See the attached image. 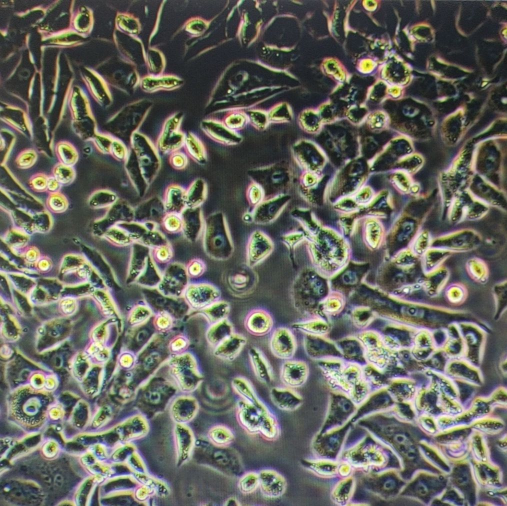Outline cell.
<instances>
[{"label":"cell","instance_id":"cell-9","mask_svg":"<svg viewBox=\"0 0 507 506\" xmlns=\"http://www.w3.org/2000/svg\"><path fill=\"white\" fill-rule=\"evenodd\" d=\"M246 342L244 335L234 332L214 347V356L224 360L232 361L240 354Z\"/></svg>","mask_w":507,"mask_h":506},{"label":"cell","instance_id":"cell-12","mask_svg":"<svg viewBox=\"0 0 507 506\" xmlns=\"http://www.w3.org/2000/svg\"><path fill=\"white\" fill-rule=\"evenodd\" d=\"M284 204L276 202L264 204L258 208L252 214V222L258 224H268L274 222L280 214Z\"/></svg>","mask_w":507,"mask_h":506},{"label":"cell","instance_id":"cell-29","mask_svg":"<svg viewBox=\"0 0 507 506\" xmlns=\"http://www.w3.org/2000/svg\"><path fill=\"white\" fill-rule=\"evenodd\" d=\"M67 448L70 450H79L83 448V446L76 442H70L67 444Z\"/></svg>","mask_w":507,"mask_h":506},{"label":"cell","instance_id":"cell-5","mask_svg":"<svg viewBox=\"0 0 507 506\" xmlns=\"http://www.w3.org/2000/svg\"><path fill=\"white\" fill-rule=\"evenodd\" d=\"M272 354L282 360L292 359L296 351V342L291 330L285 326H280L272 332L270 340Z\"/></svg>","mask_w":507,"mask_h":506},{"label":"cell","instance_id":"cell-4","mask_svg":"<svg viewBox=\"0 0 507 506\" xmlns=\"http://www.w3.org/2000/svg\"><path fill=\"white\" fill-rule=\"evenodd\" d=\"M274 248L270 238L262 230H255L250 234L246 244V264L253 268L267 258Z\"/></svg>","mask_w":507,"mask_h":506},{"label":"cell","instance_id":"cell-32","mask_svg":"<svg viewBox=\"0 0 507 506\" xmlns=\"http://www.w3.org/2000/svg\"><path fill=\"white\" fill-rule=\"evenodd\" d=\"M370 316V314L368 312H362L359 318L360 320H364L368 318Z\"/></svg>","mask_w":507,"mask_h":506},{"label":"cell","instance_id":"cell-11","mask_svg":"<svg viewBox=\"0 0 507 506\" xmlns=\"http://www.w3.org/2000/svg\"><path fill=\"white\" fill-rule=\"evenodd\" d=\"M270 396L274 404L284 411H292L301 404V398L292 388L284 386L272 388Z\"/></svg>","mask_w":507,"mask_h":506},{"label":"cell","instance_id":"cell-13","mask_svg":"<svg viewBox=\"0 0 507 506\" xmlns=\"http://www.w3.org/2000/svg\"><path fill=\"white\" fill-rule=\"evenodd\" d=\"M234 332L232 324L226 318L211 324L206 333V338L208 342L215 347Z\"/></svg>","mask_w":507,"mask_h":506},{"label":"cell","instance_id":"cell-17","mask_svg":"<svg viewBox=\"0 0 507 506\" xmlns=\"http://www.w3.org/2000/svg\"><path fill=\"white\" fill-rule=\"evenodd\" d=\"M208 438L214 446L218 448H226L234 442V436L232 432L227 426L218 425L210 428L208 432Z\"/></svg>","mask_w":507,"mask_h":506},{"label":"cell","instance_id":"cell-23","mask_svg":"<svg viewBox=\"0 0 507 506\" xmlns=\"http://www.w3.org/2000/svg\"><path fill=\"white\" fill-rule=\"evenodd\" d=\"M300 235L297 232H290L285 234L282 237V242L289 248H292L298 242Z\"/></svg>","mask_w":507,"mask_h":506},{"label":"cell","instance_id":"cell-14","mask_svg":"<svg viewBox=\"0 0 507 506\" xmlns=\"http://www.w3.org/2000/svg\"><path fill=\"white\" fill-rule=\"evenodd\" d=\"M231 385L234 390L242 399L257 405L263 403L258 398L252 384L244 377L238 376L234 378Z\"/></svg>","mask_w":507,"mask_h":506},{"label":"cell","instance_id":"cell-30","mask_svg":"<svg viewBox=\"0 0 507 506\" xmlns=\"http://www.w3.org/2000/svg\"><path fill=\"white\" fill-rule=\"evenodd\" d=\"M58 182L54 178H52L48 180V188L49 189L54 190L57 188L58 186Z\"/></svg>","mask_w":507,"mask_h":506},{"label":"cell","instance_id":"cell-19","mask_svg":"<svg viewBox=\"0 0 507 506\" xmlns=\"http://www.w3.org/2000/svg\"><path fill=\"white\" fill-rule=\"evenodd\" d=\"M340 346L344 353L352 358H360L362 350L359 344L354 340H344L340 342Z\"/></svg>","mask_w":507,"mask_h":506},{"label":"cell","instance_id":"cell-16","mask_svg":"<svg viewBox=\"0 0 507 506\" xmlns=\"http://www.w3.org/2000/svg\"><path fill=\"white\" fill-rule=\"evenodd\" d=\"M305 346L307 353L312 356L322 354H340L332 345L320 339L308 337L306 340Z\"/></svg>","mask_w":507,"mask_h":506},{"label":"cell","instance_id":"cell-1","mask_svg":"<svg viewBox=\"0 0 507 506\" xmlns=\"http://www.w3.org/2000/svg\"><path fill=\"white\" fill-rule=\"evenodd\" d=\"M236 416L240 426L250 434H259L268 440L278 437L276 419L264 403L254 404L241 398L236 404Z\"/></svg>","mask_w":507,"mask_h":506},{"label":"cell","instance_id":"cell-15","mask_svg":"<svg viewBox=\"0 0 507 506\" xmlns=\"http://www.w3.org/2000/svg\"><path fill=\"white\" fill-rule=\"evenodd\" d=\"M230 310V304L218 300L205 307L203 312L211 324L228 318Z\"/></svg>","mask_w":507,"mask_h":506},{"label":"cell","instance_id":"cell-3","mask_svg":"<svg viewBox=\"0 0 507 506\" xmlns=\"http://www.w3.org/2000/svg\"><path fill=\"white\" fill-rule=\"evenodd\" d=\"M223 282L229 292L238 298L250 296L258 283V276L246 263L227 270L223 274Z\"/></svg>","mask_w":507,"mask_h":506},{"label":"cell","instance_id":"cell-28","mask_svg":"<svg viewBox=\"0 0 507 506\" xmlns=\"http://www.w3.org/2000/svg\"><path fill=\"white\" fill-rule=\"evenodd\" d=\"M148 333L146 330L140 332L136 336V340L138 342H144L148 338Z\"/></svg>","mask_w":507,"mask_h":506},{"label":"cell","instance_id":"cell-27","mask_svg":"<svg viewBox=\"0 0 507 506\" xmlns=\"http://www.w3.org/2000/svg\"><path fill=\"white\" fill-rule=\"evenodd\" d=\"M40 440V437L39 436H34L28 438L26 442V444L28 446H36Z\"/></svg>","mask_w":507,"mask_h":506},{"label":"cell","instance_id":"cell-22","mask_svg":"<svg viewBox=\"0 0 507 506\" xmlns=\"http://www.w3.org/2000/svg\"><path fill=\"white\" fill-rule=\"evenodd\" d=\"M60 154L65 162L71 164L74 162L76 154L74 148L68 146V148H60Z\"/></svg>","mask_w":507,"mask_h":506},{"label":"cell","instance_id":"cell-6","mask_svg":"<svg viewBox=\"0 0 507 506\" xmlns=\"http://www.w3.org/2000/svg\"><path fill=\"white\" fill-rule=\"evenodd\" d=\"M259 486L262 494L270 498L282 496L286 488L284 478L278 472L270 469L260 470L258 473Z\"/></svg>","mask_w":507,"mask_h":506},{"label":"cell","instance_id":"cell-24","mask_svg":"<svg viewBox=\"0 0 507 506\" xmlns=\"http://www.w3.org/2000/svg\"><path fill=\"white\" fill-rule=\"evenodd\" d=\"M386 333L396 338L402 342H406L408 339V336L406 332L398 329L388 328L386 330Z\"/></svg>","mask_w":507,"mask_h":506},{"label":"cell","instance_id":"cell-25","mask_svg":"<svg viewBox=\"0 0 507 506\" xmlns=\"http://www.w3.org/2000/svg\"><path fill=\"white\" fill-rule=\"evenodd\" d=\"M346 334V328L342 326H338L334 328L330 332V337L332 340H338Z\"/></svg>","mask_w":507,"mask_h":506},{"label":"cell","instance_id":"cell-8","mask_svg":"<svg viewBox=\"0 0 507 506\" xmlns=\"http://www.w3.org/2000/svg\"><path fill=\"white\" fill-rule=\"evenodd\" d=\"M306 376V366L301 361L286 360L281 366L280 379L284 386L290 388L299 386L304 382Z\"/></svg>","mask_w":507,"mask_h":506},{"label":"cell","instance_id":"cell-21","mask_svg":"<svg viewBox=\"0 0 507 506\" xmlns=\"http://www.w3.org/2000/svg\"><path fill=\"white\" fill-rule=\"evenodd\" d=\"M36 160V154L33 152H27L20 155L18 159V164L20 166L26 168L32 165Z\"/></svg>","mask_w":507,"mask_h":506},{"label":"cell","instance_id":"cell-2","mask_svg":"<svg viewBox=\"0 0 507 506\" xmlns=\"http://www.w3.org/2000/svg\"><path fill=\"white\" fill-rule=\"evenodd\" d=\"M206 250L213 259L224 261L234 252V245L226 219L222 212L210 216L206 222Z\"/></svg>","mask_w":507,"mask_h":506},{"label":"cell","instance_id":"cell-20","mask_svg":"<svg viewBox=\"0 0 507 506\" xmlns=\"http://www.w3.org/2000/svg\"><path fill=\"white\" fill-rule=\"evenodd\" d=\"M57 180L63 183L70 182L74 176V172L68 167L60 166H58L56 171Z\"/></svg>","mask_w":507,"mask_h":506},{"label":"cell","instance_id":"cell-7","mask_svg":"<svg viewBox=\"0 0 507 506\" xmlns=\"http://www.w3.org/2000/svg\"><path fill=\"white\" fill-rule=\"evenodd\" d=\"M244 325L250 334L262 336L268 334L272 330L274 322L272 316L267 310L256 308L246 315Z\"/></svg>","mask_w":507,"mask_h":506},{"label":"cell","instance_id":"cell-10","mask_svg":"<svg viewBox=\"0 0 507 506\" xmlns=\"http://www.w3.org/2000/svg\"><path fill=\"white\" fill-rule=\"evenodd\" d=\"M250 362L256 378L263 384H268L273 380V370L268 360L258 348H251L248 352Z\"/></svg>","mask_w":507,"mask_h":506},{"label":"cell","instance_id":"cell-18","mask_svg":"<svg viewBox=\"0 0 507 506\" xmlns=\"http://www.w3.org/2000/svg\"><path fill=\"white\" fill-rule=\"evenodd\" d=\"M259 486L258 474L248 472L244 474L240 479L238 488L243 494H250Z\"/></svg>","mask_w":507,"mask_h":506},{"label":"cell","instance_id":"cell-26","mask_svg":"<svg viewBox=\"0 0 507 506\" xmlns=\"http://www.w3.org/2000/svg\"><path fill=\"white\" fill-rule=\"evenodd\" d=\"M34 188L38 190L44 189L48 183L46 178L42 176L35 178L32 182Z\"/></svg>","mask_w":507,"mask_h":506},{"label":"cell","instance_id":"cell-31","mask_svg":"<svg viewBox=\"0 0 507 506\" xmlns=\"http://www.w3.org/2000/svg\"><path fill=\"white\" fill-rule=\"evenodd\" d=\"M24 448V446L21 444H18L14 446L11 452L12 454H16L17 452H20Z\"/></svg>","mask_w":507,"mask_h":506}]
</instances>
